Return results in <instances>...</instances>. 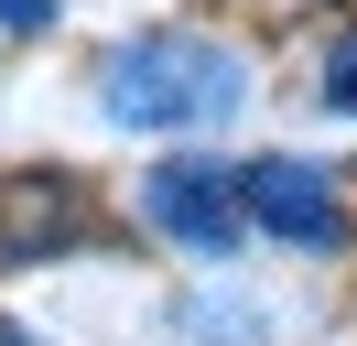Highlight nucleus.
I'll return each instance as SVG.
<instances>
[{
	"label": "nucleus",
	"instance_id": "nucleus-1",
	"mask_svg": "<svg viewBox=\"0 0 357 346\" xmlns=\"http://www.w3.org/2000/svg\"><path fill=\"white\" fill-rule=\"evenodd\" d=\"M98 108L119 130H206V119L238 108V65L206 33H141L98 65Z\"/></svg>",
	"mask_w": 357,
	"mask_h": 346
},
{
	"label": "nucleus",
	"instance_id": "nucleus-2",
	"mask_svg": "<svg viewBox=\"0 0 357 346\" xmlns=\"http://www.w3.org/2000/svg\"><path fill=\"white\" fill-rule=\"evenodd\" d=\"M141 206H152V227L174 238V249H195V260H227L249 238V206H238V173H217V163H152V184H141Z\"/></svg>",
	"mask_w": 357,
	"mask_h": 346
},
{
	"label": "nucleus",
	"instance_id": "nucleus-3",
	"mask_svg": "<svg viewBox=\"0 0 357 346\" xmlns=\"http://www.w3.org/2000/svg\"><path fill=\"white\" fill-rule=\"evenodd\" d=\"M76 249H98V216L76 195V173H11L0 184V260L33 271V260H76Z\"/></svg>",
	"mask_w": 357,
	"mask_h": 346
},
{
	"label": "nucleus",
	"instance_id": "nucleus-4",
	"mask_svg": "<svg viewBox=\"0 0 357 346\" xmlns=\"http://www.w3.org/2000/svg\"><path fill=\"white\" fill-rule=\"evenodd\" d=\"M238 206H249V227H271V238H292V249H347V206H335V184H325V163H238Z\"/></svg>",
	"mask_w": 357,
	"mask_h": 346
},
{
	"label": "nucleus",
	"instance_id": "nucleus-5",
	"mask_svg": "<svg viewBox=\"0 0 357 346\" xmlns=\"http://www.w3.org/2000/svg\"><path fill=\"white\" fill-rule=\"evenodd\" d=\"M325 98L357 108V43H335V54H325Z\"/></svg>",
	"mask_w": 357,
	"mask_h": 346
},
{
	"label": "nucleus",
	"instance_id": "nucleus-6",
	"mask_svg": "<svg viewBox=\"0 0 357 346\" xmlns=\"http://www.w3.org/2000/svg\"><path fill=\"white\" fill-rule=\"evenodd\" d=\"M54 22V0H0V33H44Z\"/></svg>",
	"mask_w": 357,
	"mask_h": 346
},
{
	"label": "nucleus",
	"instance_id": "nucleus-7",
	"mask_svg": "<svg viewBox=\"0 0 357 346\" xmlns=\"http://www.w3.org/2000/svg\"><path fill=\"white\" fill-rule=\"evenodd\" d=\"M0 346H33V336H22V324H0Z\"/></svg>",
	"mask_w": 357,
	"mask_h": 346
}]
</instances>
